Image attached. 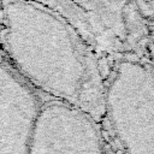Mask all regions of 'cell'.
Masks as SVG:
<instances>
[{"mask_svg":"<svg viewBox=\"0 0 154 154\" xmlns=\"http://www.w3.org/2000/svg\"><path fill=\"white\" fill-rule=\"evenodd\" d=\"M2 40L16 71L38 93L101 122L105 81L97 48L60 13L26 0H5Z\"/></svg>","mask_w":154,"mask_h":154,"instance_id":"obj_1","label":"cell"},{"mask_svg":"<svg viewBox=\"0 0 154 154\" xmlns=\"http://www.w3.org/2000/svg\"><path fill=\"white\" fill-rule=\"evenodd\" d=\"M101 122L119 154H154V63L125 58L114 64Z\"/></svg>","mask_w":154,"mask_h":154,"instance_id":"obj_2","label":"cell"},{"mask_svg":"<svg viewBox=\"0 0 154 154\" xmlns=\"http://www.w3.org/2000/svg\"><path fill=\"white\" fill-rule=\"evenodd\" d=\"M28 154H107L99 122L58 100L45 101L30 137Z\"/></svg>","mask_w":154,"mask_h":154,"instance_id":"obj_3","label":"cell"},{"mask_svg":"<svg viewBox=\"0 0 154 154\" xmlns=\"http://www.w3.org/2000/svg\"><path fill=\"white\" fill-rule=\"evenodd\" d=\"M42 103L38 91L0 60V154H28Z\"/></svg>","mask_w":154,"mask_h":154,"instance_id":"obj_4","label":"cell"},{"mask_svg":"<svg viewBox=\"0 0 154 154\" xmlns=\"http://www.w3.org/2000/svg\"><path fill=\"white\" fill-rule=\"evenodd\" d=\"M95 26L101 47L124 49L140 40L144 25L135 0H69Z\"/></svg>","mask_w":154,"mask_h":154,"instance_id":"obj_5","label":"cell"},{"mask_svg":"<svg viewBox=\"0 0 154 154\" xmlns=\"http://www.w3.org/2000/svg\"><path fill=\"white\" fill-rule=\"evenodd\" d=\"M31 2H36L43 5L61 16H64L67 20H70L90 42H93L96 47H101L100 38L95 26L93 25L90 18L77 6H75L69 0H26Z\"/></svg>","mask_w":154,"mask_h":154,"instance_id":"obj_6","label":"cell"},{"mask_svg":"<svg viewBox=\"0 0 154 154\" xmlns=\"http://www.w3.org/2000/svg\"><path fill=\"white\" fill-rule=\"evenodd\" d=\"M0 11H1V6H0Z\"/></svg>","mask_w":154,"mask_h":154,"instance_id":"obj_7","label":"cell"}]
</instances>
